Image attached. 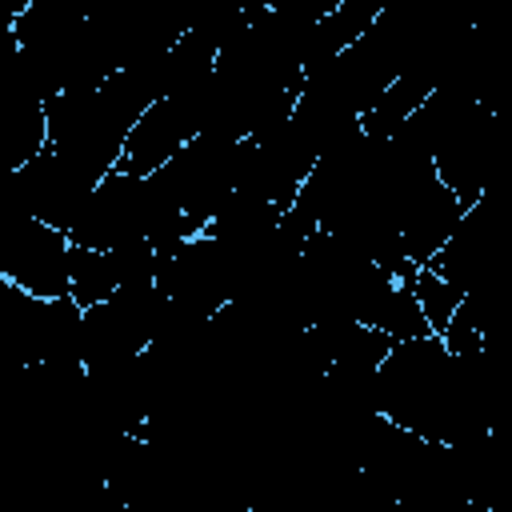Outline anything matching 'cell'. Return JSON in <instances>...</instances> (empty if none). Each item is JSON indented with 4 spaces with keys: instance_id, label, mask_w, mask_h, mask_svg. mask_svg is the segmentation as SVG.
I'll return each mask as SVG.
<instances>
[{
    "instance_id": "1",
    "label": "cell",
    "mask_w": 512,
    "mask_h": 512,
    "mask_svg": "<svg viewBox=\"0 0 512 512\" xmlns=\"http://www.w3.org/2000/svg\"><path fill=\"white\" fill-rule=\"evenodd\" d=\"M72 236L36 220L12 188L0 204V280L32 300H60L72 288Z\"/></svg>"
},
{
    "instance_id": "2",
    "label": "cell",
    "mask_w": 512,
    "mask_h": 512,
    "mask_svg": "<svg viewBox=\"0 0 512 512\" xmlns=\"http://www.w3.org/2000/svg\"><path fill=\"white\" fill-rule=\"evenodd\" d=\"M156 224V204L148 192V180L112 172L96 184L80 224L68 232L76 248H96V252H116L124 244L148 240Z\"/></svg>"
},
{
    "instance_id": "3",
    "label": "cell",
    "mask_w": 512,
    "mask_h": 512,
    "mask_svg": "<svg viewBox=\"0 0 512 512\" xmlns=\"http://www.w3.org/2000/svg\"><path fill=\"white\" fill-rule=\"evenodd\" d=\"M196 136L200 132H196V124H192V116H188V108L180 100H156L136 120V128L128 132V144H124V156H120L116 172L148 180L164 164H172Z\"/></svg>"
},
{
    "instance_id": "4",
    "label": "cell",
    "mask_w": 512,
    "mask_h": 512,
    "mask_svg": "<svg viewBox=\"0 0 512 512\" xmlns=\"http://www.w3.org/2000/svg\"><path fill=\"white\" fill-rule=\"evenodd\" d=\"M120 268H116V252H96V248H76L72 252V288L68 296L88 312L100 308L108 300H116L120 292Z\"/></svg>"
},
{
    "instance_id": "5",
    "label": "cell",
    "mask_w": 512,
    "mask_h": 512,
    "mask_svg": "<svg viewBox=\"0 0 512 512\" xmlns=\"http://www.w3.org/2000/svg\"><path fill=\"white\" fill-rule=\"evenodd\" d=\"M408 288H412V296H416V304H420V312H424V320H428V328L440 336L452 320H456V312L464 308V292L456 288V284H448L436 268H420L412 280H408Z\"/></svg>"
}]
</instances>
